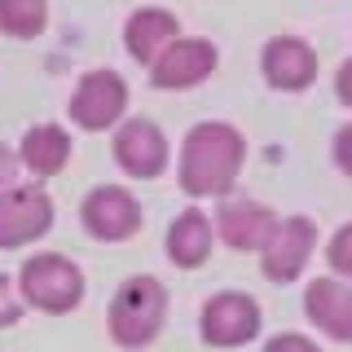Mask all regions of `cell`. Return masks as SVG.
<instances>
[{
	"instance_id": "6da1fadb",
	"label": "cell",
	"mask_w": 352,
	"mask_h": 352,
	"mask_svg": "<svg viewBox=\"0 0 352 352\" xmlns=\"http://www.w3.org/2000/svg\"><path fill=\"white\" fill-rule=\"evenodd\" d=\"M247 168V132L229 119H198L176 150V185L190 198H229Z\"/></svg>"
},
{
	"instance_id": "7a4b0ae2",
	"label": "cell",
	"mask_w": 352,
	"mask_h": 352,
	"mask_svg": "<svg viewBox=\"0 0 352 352\" xmlns=\"http://www.w3.org/2000/svg\"><path fill=\"white\" fill-rule=\"evenodd\" d=\"M168 308H172V295L154 273H132V278H124L106 304L110 344L124 348V352L150 348L163 335V326H168Z\"/></svg>"
},
{
	"instance_id": "3957f363",
	"label": "cell",
	"mask_w": 352,
	"mask_h": 352,
	"mask_svg": "<svg viewBox=\"0 0 352 352\" xmlns=\"http://www.w3.org/2000/svg\"><path fill=\"white\" fill-rule=\"evenodd\" d=\"M14 282H18L22 304L36 308V313H49V317L75 313L88 295L84 269L71 256H62V251H31V256L18 264Z\"/></svg>"
},
{
	"instance_id": "277c9868",
	"label": "cell",
	"mask_w": 352,
	"mask_h": 352,
	"mask_svg": "<svg viewBox=\"0 0 352 352\" xmlns=\"http://www.w3.org/2000/svg\"><path fill=\"white\" fill-rule=\"evenodd\" d=\"M264 330V308L251 291H212L198 304V339L212 352H229V348H247L251 339H260Z\"/></svg>"
},
{
	"instance_id": "5b68a950",
	"label": "cell",
	"mask_w": 352,
	"mask_h": 352,
	"mask_svg": "<svg viewBox=\"0 0 352 352\" xmlns=\"http://www.w3.org/2000/svg\"><path fill=\"white\" fill-rule=\"evenodd\" d=\"M132 88L115 66H88L66 97V115L80 132H106L128 119Z\"/></svg>"
},
{
	"instance_id": "8992f818",
	"label": "cell",
	"mask_w": 352,
	"mask_h": 352,
	"mask_svg": "<svg viewBox=\"0 0 352 352\" xmlns=\"http://www.w3.org/2000/svg\"><path fill=\"white\" fill-rule=\"evenodd\" d=\"M80 225L93 242H132L146 229V207L124 181H102L80 198Z\"/></svg>"
},
{
	"instance_id": "52a82bcc",
	"label": "cell",
	"mask_w": 352,
	"mask_h": 352,
	"mask_svg": "<svg viewBox=\"0 0 352 352\" xmlns=\"http://www.w3.org/2000/svg\"><path fill=\"white\" fill-rule=\"evenodd\" d=\"M110 159L115 168L132 181H154L172 163V137L163 132L159 119L150 115H128L124 124L110 128Z\"/></svg>"
},
{
	"instance_id": "ba28073f",
	"label": "cell",
	"mask_w": 352,
	"mask_h": 352,
	"mask_svg": "<svg viewBox=\"0 0 352 352\" xmlns=\"http://www.w3.org/2000/svg\"><path fill=\"white\" fill-rule=\"evenodd\" d=\"M317 242H322V234H317V220L304 216V212H291V216H278V229L269 234V242L256 251L260 256V273L269 282H300L308 260L317 256Z\"/></svg>"
},
{
	"instance_id": "9c48e42d",
	"label": "cell",
	"mask_w": 352,
	"mask_h": 352,
	"mask_svg": "<svg viewBox=\"0 0 352 352\" xmlns=\"http://www.w3.org/2000/svg\"><path fill=\"white\" fill-rule=\"evenodd\" d=\"M58 220V203L40 181H18L0 194V251H18L40 242Z\"/></svg>"
},
{
	"instance_id": "30bf717a",
	"label": "cell",
	"mask_w": 352,
	"mask_h": 352,
	"mask_svg": "<svg viewBox=\"0 0 352 352\" xmlns=\"http://www.w3.org/2000/svg\"><path fill=\"white\" fill-rule=\"evenodd\" d=\"M317 75H322V58H317L313 40L282 31V36H269L260 44V80L273 93H308Z\"/></svg>"
},
{
	"instance_id": "8fae6325",
	"label": "cell",
	"mask_w": 352,
	"mask_h": 352,
	"mask_svg": "<svg viewBox=\"0 0 352 352\" xmlns=\"http://www.w3.org/2000/svg\"><path fill=\"white\" fill-rule=\"evenodd\" d=\"M216 66H220V49L207 36H176L146 71H150L154 88H163V93H185V88H198V84L212 80Z\"/></svg>"
},
{
	"instance_id": "7c38bea8",
	"label": "cell",
	"mask_w": 352,
	"mask_h": 352,
	"mask_svg": "<svg viewBox=\"0 0 352 352\" xmlns=\"http://www.w3.org/2000/svg\"><path fill=\"white\" fill-rule=\"evenodd\" d=\"M212 225H216L220 247H229V251H260L264 242H269V234L278 229V212H273L264 198L229 194V198H216Z\"/></svg>"
},
{
	"instance_id": "4fadbf2b",
	"label": "cell",
	"mask_w": 352,
	"mask_h": 352,
	"mask_svg": "<svg viewBox=\"0 0 352 352\" xmlns=\"http://www.w3.org/2000/svg\"><path fill=\"white\" fill-rule=\"evenodd\" d=\"M304 317L317 335L352 344V278L322 273V278L304 282Z\"/></svg>"
},
{
	"instance_id": "5bb4252c",
	"label": "cell",
	"mask_w": 352,
	"mask_h": 352,
	"mask_svg": "<svg viewBox=\"0 0 352 352\" xmlns=\"http://www.w3.org/2000/svg\"><path fill=\"white\" fill-rule=\"evenodd\" d=\"M18 163H22V176H31V181H53V176H62L71 168L75 159V137L66 124H53V119H44V124H31L27 132L18 137Z\"/></svg>"
},
{
	"instance_id": "9a60e30c",
	"label": "cell",
	"mask_w": 352,
	"mask_h": 352,
	"mask_svg": "<svg viewBox=\"0 0 352 352\" xmlns=\"http://www.w3.org/2000/svg\"><path fill=\"white\" fill-rule=\"evenodd\" d=\"M220 247L216 242V225L203 207H181L172 220H168V234H163V256H168L176 269L194 273L212 260V251Z\"/></svg>"
},
{
	"instance_id": "2e32d148",
	"label": "cell",
	"mask_w": 352,
	"mask_h": 352,
	"mask_svg": "<svg viewBox=\"0 0 352 352\" xmlns=\"http://www.w3.org/2000/svg\"><path fill=\"white\" fill-rule=\"evenodd\" d=\"M176 36H185L181 18H176L172 9H163V5H141V9H132L124 18V53L137 66H150Z\"/></svg>"
},
{
	"instance_id": "e0dca14e",
	"label": "cell",
	"mask_w": 352,
	"mask_h": 352,
	"mask_svg": "<svg viewBox=\"0 0 352 352\" xmlns=\"http://www.w3.org/2000/svg\"><path fill=\"white\" fill-rule=\"evenodd\" d=\"M49 27V0H0V36L36 40Z\"/></svg>"
},
{
	"instance_id": "ac0fdd59",
	"label": "cell",
	"mask_w": 352,
	"mask_h": 352,
	"mask_svg": "<svg viewBox=\"0 0 352 352\" xmlns=\"http://www.w3.org/2000/svg\"><path fill=\"white\" fill-rule=\"evenodd\" d=\"M326 264L330 273H339V278H352V220H344V225L335 229V234L326 238Z\"/></svg>"
},
{
	"instance_id": "d6986e66",
	"label": "cell",
	"mask_w": 352,
	"mask_h": 352,
	"mask_svg": "<svg viewBox=\"0 0 352 352\" xmlns=\"http://www.w3.org/2000/svg\"><path fill=\"white\" fill-rule=\"evenodd\" d=\"M22 313H27V304L18 295L14 273H0V330H14L22 322Z\"/></svg>"
},
{
	"instance_id": "ffe728a7",
	"label": "cell",
	"mask_w": 352,
	"mask_h": 352,
	"mask_svg": "<svg viewBox=\"0 0 352 352\" xmlns=\"http://www.w3.org/2000/svg\"><path fill=\"white\" fill-rule=\"evenodd\" d=\"M260 352H322V344L313 335H304V330H278V335L264 339Z\"/></svg>"
},
{
	"instance_id": "44dd1931",
	"label": "cell",
	"mask_w": 352,
	"mask_h": 352,
	"mask_svg": "<svg viewBox=\"0 0 352 352\" xmlns=\"http://www.w3.org/2000/svg\"><path fill=\"white\" fill-rule=\"evenodd\" d=\"M330 163L352 181V119H344L335 128V137H330Z\"/></svg>"
},
{
	"instance_id": "7402d4cb",
	"label": "cell",
	"mask_w": 352,
	"mask_h": 352,
	"mask_svg": "<svg viewBox=\"0 0 352 352\" xmlns=\"http://www.w3.org/2000/svg\"><path fill=\"white\" fill-rule=\"evenodd\" d=\"M22 181V163H18V150L9 146V141H0V194L14 190Z\"/></svg>"
},
{
	"instance_id": "603a6c76",
	"label": "cell",
	"mask_w": 352,
	"mask_h": 352,
	"mask_svg": "<svg viewBox=\"0 0 352 352\" xmlns=\"http://www.w3.org/2000/svg\"><path fill=\"white\" fill-rule=\"evenodd\" d=\"M335 97H339V106L352 110V58H344L335 66Z\"/></svg>"
}]
</instances>
